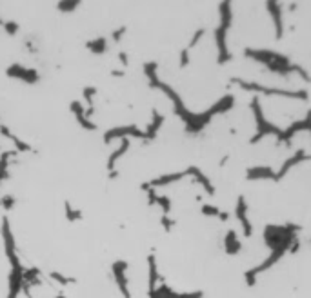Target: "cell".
Returning <instances> with one entry per match:
<instances>
[{
    "label": "cell",
    "mask_w": 311,
    "mask_h": 298,
    "mask_svg": "<svg viewBox=\"0 0 311 298\" xmlns=\"http://www.w3.org/2000/svg\"><path fill=\"white\" fill-rule=\"evenodd\" d=\"M220 24L217 28V47H219V62H226L229 60V51H228V31L231 28L233 22V0H222L220 2Z\"/></svg>",
    "instance_id": "obj_2"
},
{
    "label": "cell",
    "mask_w": 311,
    "mask_h": 298,
    "mask_svg": "<svg viewBox=\"0 0 311 298\" xmlns=\"http://www.w3.org/2000/svg\"><path fill=\"white\" fill-rule=\"evenodd\" d=\"M266 8H268L270 18L273 20L275 37L282 38L284 37V13H282V4H280V0H266Z\"/></svg>",
    "instance_id": "obj_3"
},
{
    "label": "cell",
    "mask_w": 311,
    "mask_h": 298,
    "mask_svg": "<svg viewBox=\"0 0 311 298\" xmlns=\"http://www.w3.org/2000/svg\"><path fill=\"white\" fill-rule=\"evenodd\" d=\"M244 55L248 58L257 60V62L266 64L271 71H277V73H282V74L290 73V71H295V73L302 74L304 79H307V74L304 73L302 67L291 64L290 58H288L286 55L275 53V51H268V49H251V47H248V49L244 51Z\"/></svg>",
    "instance_id": "obj_1"
}]
</instances>
